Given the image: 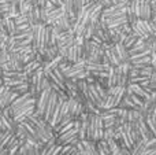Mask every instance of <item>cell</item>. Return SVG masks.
<instances>
[{"label": "cell", "instance_id": "6da1fadb", "mask_svg": "<svg viewBox=\"0 0 156 155\" xmlns=\"http://www.w3.org/2000/svg\"><path fill=\"white\" fill-rule=\"evenodd\" d=\"M103 133H104V128H103V120L100 115L90 114L89 117L88 129H86V139L85 140H93V142H99L103 139Z\"/></svg>", "mask_w": 156, "mask_h": 155}, {"label": "cell", "instance_id": "7a4b0ae2", "mask_svg": "<svg viewBox=\"0 0 156 155\" xmlns=\"http://www.w3.org/2000/svg\"><path fill=\"white\" fill-rule=\"evenodd\" d=\"M55 142L59 146H76L80 139H78V129L71 128L70 131L60 133L58 136H55Z\"/></svg>", "mask_w": 156, "mask_h": 155}, {"label": "cell", "instance_id": "3957f363", "mask_svg": "<svg viewBox=\"0 0 156 155\" xmlns=\"http://www.w3.org/2000/svg\"><path fill=\"white\" fill-rule=\"evenodd\" d=\"M132 25L133 33L137 36L138 38H148L149 36H154L151 32V26H149V21H144V19H137L134 23Z\"/></svg>", "mask_w": 156, "mask_h": 155}, {"label": "cell", "instance_id": "277c9868", "mask_svg": "<svg viewBox=\"0 0 156 155\" xmlns=\"http://www.w3.org/2000/svg\"><path fill=\"white\" fill-rule=\"evenodd\" d=\"M86 102V100H85ZM85 102H81L76 98H69L67 103H69V117L71 120H77L83 111H85V107H83V103Z\"/></svg>", "mask_w": 156, "mask_h": 155}, {"label": "cell", "instance_id": "5b68a950", "mask_svg": "<svg viewBox=\"0 0 156 155\" xmlns=\"http://www.w3.org/2000/svg\"><path fill=\"white\" fill-rule=\"evenodd\" d=\"M76 40V36H74L73 30H66V32H60L58 33L56 37V47L58 48H69L74 44Z\"/></svg>", "mask_w": 156, "mask_h": 155}, {"label": "cell", "instance_id": "8992f818", "mask_svg": "<svg viewBox=\"0 0 156 155\" xmlns=\"http://www.w3.org/2000/svg\"><path fill=\"white\" fill-rule=\"evenodd\" d=\"M56 104H58V92H55V91L52 89L51 93H49L48 102H47L45 110H44V114H43V120L45 121V122H49L55 109H56Z\"/></svg>", "mask_w": 156, "mask_h": 155}, {"label": "cell", "instance_id": "52a82bcc", "mask_svg": "<svg viewBox=\"0 0 156 155\" xmlns=\"http://www.w3.org/2000/svg\"><path fill=\"white\" fill-rule=\"evenodd\" d=\"M129 62L132 66L134 67H144V66H148V65H152L151 63V55L148 52H143V54H136V55H132L129 56Z\"/></svg>", "mask_w": 156, "mask_h": 155}, {"label": "cell", "instance_id": "ba28073f", "mask_svg": "<svg viewBox=\"0 0 156 155\" xmlns=\"http://www.w3.org/2000/svg\"><path fill=\"white\" fill-rule=\"evenodd\" d=\"M85 70V60H78L76 63H71V65H67V67L65 69L63 74H65L67 78H73L76 74H78L80 71Z\"/></svg>", "mask_w": 156, "mask_h": 155}, {"label": "cell", "instance_id": "9c48e42d", "mask_svg": "<svg viewBox=\"0 0 156 155\" xmlns=\"http://www.w3.org/2000/svg\"><path fill=\"white\" fill-rule=\"evenodd\" d=\"M127 52H129V56H132V55L143 54V52H148V54H151V49H149V45L145 43L144 38H138V40L136 41L129 49H127Z\"/></svg>", "mask_w": 156, "mask_h": 155}, {"label": "cell", "instance_id": "30bf717a", "mask_svg": "<svg viewBox=\"0 0 156 155\" xmlns=\"http://www.w3.org/2000/svg\"><path fill=\"white\" fill-rule=\"evenodd\" d=\"M137 129H138V132H140V135H141V137H143V140H149V139H152V137H155L154 135L151 133V131H149V128H148V125H147V122H145V118L144 117H141L140 120L137 121Z\"/></svg>", "mask_w": 156, "mask_h": 155}, {"label": "cell", "instance_id": "8fae6325", "mask_svg": "<svg viewBox=\"0 0 156 155\" xmlns=\"http://www.w3.org/2000/svg\"><path fill=\"white\" fill-rule=\"evenodd\" d=\"M111 66L104 65V63H93V62H86L85 60V70H88L90 74L100 73V71H108Z\"/></svg>", "mask_w": 156, "mask_h": 155}, {"label": "cell", "instance_id": "7c38bea8", "mask_svg": "<svg viewBox=\"0 0 156 155\" xmlns=\"http://www.w3.org/2000/svg\"><path fill=\"white\" fill-rule=\"evenodd\" d=\"M126 88L130 91V92L134 93L136 96L141 98L143 100H145V99L149 96V92H148V91H145L143 87H141V85H138V84H133V82H129Z\"/></svg>", "mask_w": 156, "mask_h": 155}, {"label": "cell", "instance_id": "4fadbf2b", "mask_svg": "<svg viewBox=\"0 0 156 155\" xmlns=\"http://www.w3.org/2000/svg\"><path fill=\"white\" fill-rule=\"evenodd\" d=\"M62 15H63L62 7H55L54 10L47 11V21H45V25H54V22L56 21L58 18H60Z\"/></svg>", "mask_w": 156, "mask_h": 155}, {"label": "cell", "instance_id": "5bb4252c", "mask_svg": "<svg viewBox=\"0 0 156 155\" xmlns=\"http://www.w3.org/2000/svg\"><path fill=\"white\" fill-rule=\"evenodd\" d=\"M51 26L56 27L58 32H66V30H70V19L66 18L65 15H62L60 18H58L56 21L54 22V25Z\"/></svg>", "mask_w": 156, "mask_h": 155}, {"label": "cell", "instance_id": "9a60e30c", "mask_svg": "<svg viewBox=\"0 0 156 155\" xmlns=\"http://www.w3.org/2000/svg\"><path fill=\"white\" fill-rule=\"evenodd\" d=\"M82 147L85 148L86 154L88 155H99L97 153V147H96V142L93 140H80Z\"/></svg>", "mask_w": 156, "mask_h": 155}, {"label": "cell", "instance_id": "2e32d148", "mask_svg": "<svg viewBox=\"0 0 156 155\" xmlns=\"http://www.w3.org/2000/svg\"><path fill=\"white\" fill-rule=\"evenodd\" d=\"M3 26H4L5 32H7L8 36H14L15 34V22H14L12 18H2Z\"/></svg>", "mask_w": 156, "mask_h": 155}, {"label": "cell", "instance_id": "e0dca14e", "mask_svg": "<svg viewBox=\"0 0 156 155\" xmlns=\"http://www.w3.org/2000/svg\"><path fill=\"white\" fill-rule=\"evenodd\" d=\"M115 48H116V54H118L121 62H127V60H129V52H127L126 47H125L122 43H116Z\"/></svg>", "mask_w": 156, "mask_h": 155}, {"label": "cell", "instance_id": "ac0fdd59", "mask_svg": "<svg viewBox=\"0 0 156 155\" xmlns=\"http://www.w3.org/2000/svg\"><path fill=\"white\" fill-rule=\"evenodd\" d=\"M40 67H43L41 66V63L38 62V60H32V62H27V63H25L23 65V71L27 74V76H30L32 73H34L37 69H40Z\"/></svg>", "mask_w": 156, "mask_h": 155}, {"label": "cell", "instance_id": "d6986e66", "mask_svg": "<svg viewBox=\"0 0 156 155\" xmlns=\"http://www.w3.org/2000/svg\"><path fill=\"white\" fill-rule=\"evenodd\" d=\"M143 117L138 109H130L127 110V124H134Z\"/></svg>", "mask_w": 156, "mask_h": 155}, {"label": "cell", "instance_id": "ffe728a7", "mask_svg": "<svg viewBox=\"0 0 156 155\" xmlns=\"http://www.w3.org/2000/svg\"><path fill=\"white\" fill-rule=\"evenodd\" d=\"M96 147H97V153H99V155H112L105 140L101 139V140H99V142H96Z\"/></svg>", "mask_w": 156, "mask_h": 155}, {"label": "cell", "instance_id": "44dd1931", "mask_svg": "<svg viewBox=\"0 0 156 155\" xmlns=\"http://www.w3.org/2000/svg\"><path fill=\"white\" fill-rule=\"evenodd\" d=\"M129 82L133 84H138L141 87H147L149 84V77H144V76H136V77H130Z\"/></svg>", "mask_w": 156, "mask_h": 155}, {"label": "cell", "instance_id": "7402d4cb", "mask_svg": "<svg viewBox=\"0 0 156 155\" xmlns=\"http://www.w3.org/2000/svg\"><path fill=\"white\" fill-rule=\"evenodd\" d=\"M108 144V147H110V151L112 155H118L119 153H121V146L118 144V142H116L115 139H108L105 140Z\"/></svg>", "mask_w": 156, "mask_h": 155}, {"label": "cell", "instance_id": "603a6c76", "mask_svg": "<svg viewBox=\"0 0 156 155\" xmlns=\"http://www.w3.org/2000/svg\"><path fill=\"white\" fill-rule=\"evenodd\" d=\"M32 7H33V4L30 2H19L18 0V13L19 14L26 15V14L32 10Z\"/></svg>", "mask_w": 156, "mask_h": 155}, {"label": "cell", "instance_id": "cb8c5ba5", "mask_svg": "<svg viewBox=\"0 0 156 155\" xmlns=\"http://www.w3.org/2000/svg\"><path fill=\"white\" fill-rule=\"evenodd\" d=\"M137 40H138V37H137V36L134 34V33L132 32V33H130V34H127L126 37L123 38V41H122V44H123V45L126 47L127 49H129L130 47H132L133 44H134V43H136V41H137Z\"/></svg>", "mask_w": 156, "mask_h": 155}, {"label": "cell", "instance_id": "d4e9b609", "mask_svg": "<svg viewBox=\"0 0 156 155\" xmlns=\"http://www.w3.org/2000/svg\"><path fill=\"white\" fill-rule=\"evenodd\" d=\"M145 122H147V125H148L151 133L156 137V120H155V118H152L151 115H148V117L145 118Z\"/></svg>", "mask_w": 156, "mask_h": 155}, {"label": "cell", "instance_id": "484cf974", "mask_svg": "<svg viewBox=\"0 0 156 155\" xmlns=\"http://www.w3.org/2000/svg\"><path fill=\"white\" fill-rule=\"evenodd\" d=\"M155 67L152 65H148V66H144V67H140V76H144V77H149L152 73H154Z\"/></svg>", "mask_w": 156, "mask_h": 155}, {"label": "cell", "instance_id": "4316f807", "mask_svg": "<svg viewBox=\"0 0 156 155\" xmlns=\"http://www.w3.org/2000/svg\"><path fill=\"white\" fill-rule=\"evenodd\" d=\"M14 22H15V26H18V25H23V23H29L27 16L23 15V14H19L18 16H15V18H14Z\"/></svg>", "mask_w": 156, "mask_h": 155}, {"label": "cell", "instance_id": "83f0119b", "mask_svg": "<svg viewBox=\"0 0 156 155\" xmlns=\"http://www.w3.org/2000/svg\"><path fill=\"white\" fill-rule=\"evenodd\" d=\"M149 5H151L152 16H156V0H149Z\"/></svg>", "mask_w": 156, "mask_h": 155}, {"label": "cell", "instance_id": "f1b7e54d", "mask_svg": "<svg viewBox=\"0 0 156 155\" xmlns=\"http://www.w3.org/2000/svg\"><path fill=\"white\" fill-rule=\"evenodd\" d=\"M44 8H45L47 11H51V10H54V8H55V5L52 4V3L49 2V0H45V4H44Z\"/></svg>", "mask_w": 156, "mask_h": 155}, {"label": "cell", "instance_id": "f546056e", "mask_svg": "<svg viewBox=\"0 0 156 155\" xmlns=\"http://www.w3.org/2000/svg\"><path fill=\"white\" fill-rule=\"evenodd\" d=\"M49 2H51L52 4L55 5V7H62V5H63V2H62V0H49Z\"/></svg>", "mask_w": 156, "mask_h": 155}, {"label": "cell", "instance_id": "4dcf8cb0", "mask_svg": "<svg viewBox=\"0 0 156 155\" xmlns=\"http://www.w3.org/2000/svg\"><path fill=\"white\" fill-rule=\"evenodd\" d=\"M149 81L154 82V84H156V71H155V70H154V73L149 76Z\"/></svg>", "mask_w": 156, "mask_h": 155}, {"label": "cell", "instance_id": "1f68e13d", "mask_svg": "<svg viewBox=\"0 0 156 155\" xmlns=\"http://www.w3.org/2000/svg\"><path fill=\"white\" fill-rule=\"evenodd\" d=\"M151 117L152 118H156V103H155L154 109H152V111H151Z\"/></svg>", "mask_w": 156, "mask_h": 155}, {"label": "cell", "instance_id": "d6a6232c", "mask_svg": "<svg viewBox=\"0 0 156 155\" xmlns=\"http://www.w3.org/2000/svg\"><path fill=\"white\" fill-rule=\"evenodd\" d=\"M110 2H111V4H115V3H122L123 0H110ZM125 3H126V2H125Z\"/></svg>", "mask_w": 156, "mask_h": 155}, {"label": "cell", "instance_id": "836d02e7", "mask_svg": "<svg viewBox=\"0 0 156 155\" xmlns=\"http://www.w3.org/2000/svg\"><path fill=\"white\" fill-rule=\"evenodd\" d=\"M10 2H12V0H0V3H10Z\"/></svg>", "mask_w": 156, "mask_h": 155}, {"label": "cell", "instance_id": "e575fe53", "mask_svg": "<svg viewBox=\"0 0 156 155\" xmlns=\"http://www.w3.org/2000/svg\"><path fill=\"white\" fill-rule=\"evenodd\" d=\"M3 18V14H2V11H0V19H2Z\"/></svg>", "mask_w": 156, "mask_h": 155}, {"label": "cell", "instance_id": "d590c367", "mask_svg": "<svg viewBox=\"0 0 156 155\" xmlns=\"http://www.w3.org/2000/svg\"><path fill=\"white\" fill-rule=\"evenodd\" d=\"M155 120H156V118H155Z\"/></svg>", "mask_w": 156, "mask_h": 155}]
</instances>
